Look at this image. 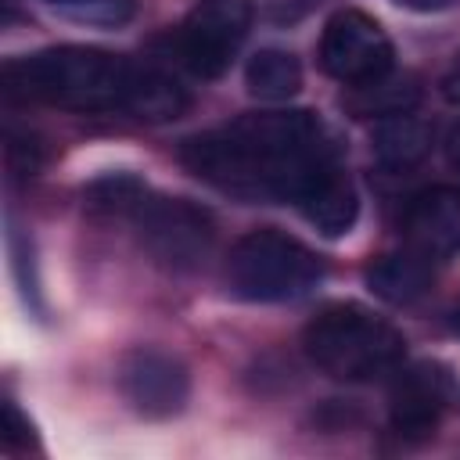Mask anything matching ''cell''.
Listing matches in <instances>:
<instances>
[{
  "label": "cell",
  "mask_w": 460,
  "mask_h": 460,
  "mask_svg": "<svg viewBox=\"0 0 460 460\" xmlns=\"http://www.w3.org/2000/svg\"><path fill=\"white\" fill-rule=\"evenodd\" d=\"M180 162L241 201L302 205L316 183L341 169L327 122L313 111H252L183 140Z\"/></svg>",
  "instance_id": "6da1fadb"
},
{
  "label": "cell",
  "mask_w": 460,
  "mask_h": 460,
  "mask_svg": "<svg viewBox=\"0 0 460 460\" xmlns=\"http://www.w3.org/2000/svg\"><path fill=\"white\" fill-rule=\"evenodd\" d=\"M140 68L101 47H47L4 65V90L14 101L50 104L65 111H129Z\"/></svg>",
  "instance_id": "7a4b0ae2"
},
{
  "label": "cell",
  "mask_w": 460,
  "mask_h": 460,
  "mask_svg": "<svg viewBox=\"0 0 460 460\" xmlns=\"http://www.w3.org/2000/svg\"><path fill=\"white\" fill-rule=\"evenodd\" d=\"M302 349L309 363L334 381H374L399 370L406 338L363 305L338 302L305 323Z\"/></svg>",
  "instance_id": "3957f363"
},
{
  "label": "cell",
  "mask_w": 460,
  "mask_h": 460,
  "mask_svg": "<svg viewBox=\"0 0 460 460\" xmlns=\"http://www.w3.org/2000/svg\"><path fill=\"white\" fill-rule=\"evenodd\" d=\"M226 277L248 302H295L323 280V262L298 237L262 226L234 244Z\"/></svg>",
  "instance_id": "277c9868"
},
{
  "label": "cell",
  "mask_w": 460,
  "mask_h": 460,
  "mask_svg": "<svg viewBox=\"0 0 460 460\" xmlns=\"http://www.w3.org/2000/svg\"><path fill=\"white\" fill-rule=\"evenodd\" d=\"M126 219H133L140 244L151 252V259L169 270L201 266L216 241V223L201 205H194L187 198L151 194L147 187L140 190V198L133 201Z\"/></svg>",
  "instance_id": "5b68a950"
},
{
  "label": "cell",
  "mask_w": 460,
  "mask_h": 460,
  "mask_svg": "<svg viewBox=\"0 0 460 460\" xmlns=\"http://www.w3.org/2000/svg\"><path fill=\"white\" fill-rule=\"evenodd\" d=\"M320 61H323V72L334 75L338 83L367 86L392 72L395 50L377 18H370L367 11L345 7V11L331 14L323 25Z\"/></svg>",
  "instance_id": "8992f818"
},
{
  "label": "cell",
  "mask_w": 460,
  "mask_h": 460,
  "mask_svg": "<svg viewBox=\"0 0 460 460\" xmlns=\"http://www.w3.org/2000/svg\"><path fill=\"white\" fill-rule=\"evenodd\" d=\"M248 29H252L248 0H198L180 25L176 50L194 75L219 79L237 58Z\"/></svg>",
  "instance_id": "52a82bcc"
},
{
  "label": "cell",
  "mask_w": 460,
  "mask_h": 460,
  "mask_svg": "<svg viewBox=\"0 0 460 460\" xmlns=\"http://www.w3.org/2000/svg\"><path fill=\"white\" fill-rule=\"evenodd\" d=\"M119 388L137 413L162 420L187 406L190 374L162 349H129L119 363Z\"/></svg>",
  "instance_id": "ba28073f"
},
{
  "label": "cell",
  "mask_w": 460,
  "mask_h": 460,
  "mask_svg": "<svg viewBox=\"0 0 460 460\" xmlns=\"http://www.w3.org/2000/svg\"><path fill=\"white\" fill-rule=\"evenodd\" d=\"M449 399V381L435 367H410L392 388L388 420L402 442H424L435 435Z\"/></svg>",
  "instance_id": "9c48e42d"
},
{
  "label": "cell",
  "mask_w": 460,
  "mask_h": 460,
  "mask_svg": "<svg viewBox=\"0 0 460 460\" xmlns=\"http://www.w3.org/2000/svg\"><path fill=\"white\" fill-rule=\"evenodd\" d=\"M402 230H406V241L431 259L460 252V190L428 187L413 194L402 212Z\"/></svg>",
  "instance_id": "30bf717a"
},
{
  "label": "cell",
  "mask_w": 460,
  "mask_h": 460,
  "mask_svg": "<svg viewBox=\"0 0 460 460\" xmlns=\"http://www.w3.org/2000/svg\"><path fill=\"white\" fill-rule=\"evenodd\" d=\"M370 147H374V158L385 169L406 172V169L420 165L424 155L431 151V122L424 115H417L413 108L395 111V115H385V119L374 122Z\"/></svg>",
  "instance_id": "8fae6325"
},
{
  "label": "cell",
  "mask_w": 460,
  "mask_h": 460,
  "mask_svg": "<svg viewBox=\"0 0 460 460\" xmlns=\"http://www.w3.org/2000/svg\"><path fill=\"white\" fill-rule=\"evenodd\" d=\"M435 259L424 255L420 248H402V252H392V255H381L370 270H367V284L374 295H381L385 302L392 305H410L417 302L428 288H431V277H435Z\"/></svg>",
  "instance_id": "7c38bea8"
},
{
  "label": "cell",
  "mask_w": 460,
  "mask_h": 460,
  "mask_svg": "<svg viewBox=\"0 0 460 460\" xmlns=\"http://www.w3.org/2000/svg\"><path fill=\"white\" fill-rule=\"evenodd\" d=\"M298 212H302L320 234H327V237L349 234L352 223H356V216H359V194H356V187H352L345 165L334 169L323 183H316V190L298 205Z\"/></svg>",
  "instance_id": "4fadbf2b"
},
{
  "label": "cell",
  "mask_w": 460,
  "mask_h": 460,
  "mask_svg": "<svg viewBox=\"0 0 460 460\" xmlns=\"http://www.w3.org/2000/svg\"><path fill=\"white\" fill-rule=\"evenodd\" d=\"M244 79H248V90L255 97H262V101H288L302 86V65L284 47H262L259 54H252V61L244 68Z\"/></svg>",
  "instance_id": "5bb4252c"
},
{
  "label": "cell",
  "mask_w": 460,
  "mask_h": 460,
  "mask_svg": "<svg viewBox=\"0 0 460 460\" xmlns=\"http://www.w3.org/2000/svg\"><path fill=\"white\" fill-rule=\"evenodd\" d=\"M352 90L356 93L349 97V108L356 115L385 119V115H395V111H406V108L417 104L413 79H392V72L381 75V79H374V83H367V86H352Z\"/></svg>",
  "instance_id": "9a60e30c"
},
{
  "label": "cell",
  "mask_w": 460,
  "mask_h": 460,
  "mask_svg": "<svg viewBox=\"0 0 460 460\" xmlns=\"http://www.w3.org/2000/svg\"><path fill=\"white\" fill-rule=\"evenodd\" d=\"M7 248H11V266H14V277H18V288H22L25 302L40 305V284L32 277V252H29V241L18 234L14 219H7Z\"/></svg>",
  "instance_id": "2e32d148"
},
{
  "label": "cell",
  "mask_w": 460,
  "mask_h": 460,
  "mask_svg": "<svg viewBox=\"0 0 460 460\" xmlns=\"http://www.w3.org/2000/svg\"><path fill=\"white\" fill-rule=\"evenodd\" d=\"M50 4L65 7L72 18H83V22H104V25L122 22V18H129V11H133L129 0H50Z\"/></svg>",
  "instance_id": "e0dca14e"
},
{
  "label": "cell",
  "mask_w": 460,
  "mask_h": 460,
  "mask_svg": "<svg viewBox=\"0 0 460 460\" xmlns=\"http://www.w3.org/2000/svg\"><path fill=\"white\" fill-rule=\"evenodd\" d=\"M4 155H7V169L14 172V176H32L36 169H40V144L25 133V137H18L14 129H7V144H4Z\"/></svg>",
  "instance_id": "ac0fdd59"
},
{
  "label": "cell",
  "mask_w": 460,
  "mask_h": 460,
  "mask_svg": "<svg viewBox=\"0 0 460 460\" xmlns=\"http://www.w3.org/2000/svg\"><path fill=\"white\" fill-rule=\"evenodd\" d=\"M4 420H7V431H4L7 449H29V442H32V428H29V420L22 417V410H18L11 399L4 402Z\"/></svg>",
  "instance_id": "d6986e66"
},
{
  "label": "cell",
  "mask_w": 460,
  "mask_h": 460,
  "mask_svg": "<svg viewBox=\"0 0 460 460\" xmlns=\"http://www.w3.org/2000/svg\"><path fill=\"white\" fill-rule=\"evenodd\" d=\"M438 86H442V97L460 108V54L449 61V68L442 72V83H438Z\"/></svg>",
  "instance_id": "ffe728a7"
},
{
  "label": "cell",
  "mask_w": 460,
  "mask_h": 460,
  "mask_svg": "<svg viewBox=\"0 0 460 460\" xmlns=\"http://www.w3.org/2000/svg\"><path fill=\"white\" fill-rule=\"evenodd\" d=\"M446 162H449V169L453 172H460V122L449 129V137H446Z\"/></svg>",
  "instance_id": "44dd1931"
},
{
  "label": "cell",
  "mask_w": 460,
  "mask_h": 460,
  "mask_svg": "<svg viewBox=\"0 0 460 460\" xmlns=\"http://www.w3.org/2000/svg\"><path fill=\"white\" fill-rule=\"evenodd\" d=\"M402 4H410V7H442L449 0H402Z\"/></svg>",
  "instance_id": "7402d4cb"
},
{
  "label": "cell",
  "mask_w": 460,
  "mask_h": 460,
  "mask_svg": "<svg viewBox=\"0 0 460 460\" xmlns=\"http://www.w3.org/2000/svg\"><path fill=\"white\" fill-rule=\"evenodd\" d=\"M449 323H453V331H456V334H460V305H456V309H453V316H449Z\"/></svg>",
  "instance_id": "603a6c76"
}]
</instances>
